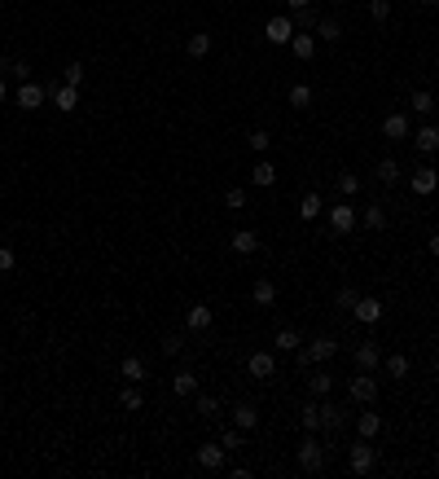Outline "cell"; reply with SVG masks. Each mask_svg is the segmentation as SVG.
I'll return each instance as SVG.
<instances>
[{
	"instance_id": "26",
	"label": "cell",
	"mask_w": 439,
	"mask_h": 479,
	"mask_svg": "<svg viewBox=\"0 0 439 479\" xmlns=\"http://www.w3.org/2000/svg\"><path fill=\"white\" fill-rule=\"evenodd\" d=\"M172 391H176V396H198V378H194V369H181V374L172 378Z\"/></svg>"
},
{
	"instance_id": "15",
	"label": "cell",
	"mask_w": 439,
	"mask_h": 479,
	"mask_svg": "<svg viewBox=\"0 0 439 479\" xmlns=\"http://www.w3.org/2000/svg\"><path fill=\"white\" fill-rule=\"evenodd\" d=\"M413 150H418V154H439V128L435 124L418 128V133H413Z\"/></svg>"
},
{
	"instance_id": "4",
	"label": "cell",
	"mask_w": 439,
	"mask_h": 479,
	"mask_svg": "<svg viewBox=\"0 0 439 479\" xmlns=\"http://www.w3.org/2000/svg\"><path fill=\"white\" fill-rule=\"evenodd\" d=\"M294 458H299V466L303 471H325V444L316 436H303V444H299V453H294Z\"/></svg>"
},
{
	"instance_id": "37",
	"label": "cell",
	"mask_w": 439,
	"mask_h": 479,
	"mask_svg": "<svg viewBox=\"0 0 439 479\" xmlns=\"http://www.w3.org/2000/svg\"><path fill=\"white\" fill-rule=\"evenodd\" d=\"M290 106L294 110H307V106H312V88H307V84H290Z\"/></svg>"
},
{
	"instance_id": "51",
	"label": "cell",
	"mask_w": 439,
	"mask_h": 479,
	"mask_svg": "<svg viewBox=\"0 0 439 479\" xmlns=\"http://www.w3.org/2000/svg\"><path fill=\"white\" fill-rule=\"evenodd\" d=\"M431 255L439 260V233H431Z\"/></svg>"
},
{
	"instance_id": "47",
	"label": "cell",
	"mask_w": 439,
	"mask_h": 479,
	"mask_svg": "<svg viewBox=\"0 0 439 479\" xmlns=\"http://www.w3.org/2000/svg\"><path fill=\"white\" fill-rule=\"evenodd\" d=\"M246 141H251V150H255V154H264V150L272 146V137L264 133V128H255V133H251V137H246Z\"/></svg>"
},
{
	"instance_id": "22",
	"label": "cell",
	"mask_w": 439,
	"mask_h": 479,
	"mask_svg": "<svg viewBox=\"0 0 439 479\" xmlns=\"http://www.w3.org/2000/svg\"><path fill=\"white\" fill-rule=\"evenodd\" d=\"M272 343H277V352H299V347H303V334L294 330V326H281Z\"/></svg>"
},
{
	"instance_id": "49",
	"label": "cell",
	"mask_w": 439,
	"mask_h": 479,
	"mask_svg": "<svg viewBox=\"0 0 439 479\" xmlns=\"http://www.w3.org/2000/svg\"><path fill=\"white\" fill-rule=\"evenodd\" d=\"M9 97V79H5V70H0V101Z\"/></svg>"
},
{
	"instance_id": "34",
	"label": "cell",
	"mask_w": 439,
	"mask_h": 479,
	"mask_svg": "<svg viewBox=\"0 0 439 479\" xmlns=\"http://www.w3.org/2000/svg\"><path fill=\"white\" fill-rule=\"evenodd\" d=\"M316 22H321V14H316V5H307L294 14V31H316Z\"/></svg>"
},
{
	"instance_id": "10",
	"label": "cell",
	"mask_w": 439,
	"mask_h": 479,
	"mask_svg": "<svg viewBox=\"0 0 439 479\" xmlns=\"http://www.w3.org/2000/svg\"><path fill=\"white\" fill-rule=\"evenodd\" d=\"M194 462L203 466V471H224V444L220 440H211V444H203L194 453Z\"/></svg>"
},
{
	"instance_id": "18",
	"label": "cell",
	"mask_w": 439,
	"mask_h": 479,
	"mask_svg": "<svg viewBox=\"0 0 439 479\" xmlns=\"http://www.w3.org/2000/svg\"><path fill=\"white\" fill-rule=\"evenodd\" d=\"M229 246H233V255H255V251H259V237H255V229H237V233L229 237Z\"/></svg>"
},
{
	"instance_id": "19",
	"label": "cell",
	"mask_w": 439,
	"mask_h": 479,
	"mask_svg": "<svg viewBox=\"0 0 439 479\" xmlns=\"http://www.w3.org/2000/svg\"><path fill=\"white\" fill-rule=\"evenodd\" d=\"M378 361H382V347H378L374 339H365L360 347H356V369H374Z\"/></svg>"
},
{
	"instance_id": "48",
	"label": "cell",
	"mask_w": 439,
	"mask_h": 479,
	"mask_svg": "<svg viewBox=\"0 0 439 479\" xmlns=\"http://www.w3.org/2000/svg\"><path fill=\"white\" fill-rule=\"evenodd\" d=\"M9 268H14V251L0 246V273H9Z\"/></svg>"
},
{
	"instance_id": "30",
	"label": "cell",
	"mask_w": 439,
	"mask_h": 479,
	"mask_svg": "<svg viewBox=\"0 0 439 479\" xmlns=\"http://www.w3.org/2000/svg\"><path fill=\"white\" fill-rule=\"evenodd\" d=\"M360 220H365V229L382 233V229H387V207H378V202H374V207H365V215H360Z\"/></svg>"
},
{
	"instance_id": "7",
	"label": "cell",
	"mask_w": 439,
	"mask_h": 479,
	"mask_svg": "<svg viewBox=\"0 0 439 479\" xmlns=\"http://www.w3.org/2000/svg\"><path fill=\"white\" fill-rule=\"evenodd\" d=\"M325 211H329V229L334 233H351L356 220H360V211H356L351 202H334V207H325Z\"/></svg>"
},
{
	"instance_id": "17",
	"label": "cell",
	"mask_w": 439,
	"mask_h": 479,
	"mask_svg": "<svg viewBox=\"0 0 439 479\" xmlns=\"http://www.w3.org/2000/svg\"><path fill=\"white\" fill-rule=\"evenodd\" d=\"M299 427L307 431V436H316V431H321V400H316V396L299 409Z\"/></svg>"
},
{
	"instance_id": "46",
	"label": "cell",
	"mask_w": 439,
	"mask_h": 479,
	"mask_svg": "<svg viewBox=\"0 0 439 479\" xmlns=\"http://www.w3.org/2000/svg\"><path fill=\"white\" fill-rule=\"evenodd\" d=\"M369 18L374 22H387L391 18V0H369Z\"/></svg>"
},
{
	"instance_id": "33",
	"label": "cell",
	"mask_w": 439,
	"mask_h": 479,
	"mask_svg": "<svg viewBox=\"0 0 439 479\" xmlns=\"http://www.w3.org/2000/svg\"><path fill=\"white\" fill-rule=\"evenodd\" d=\"M321 211H325L321 194H303V202H299V220H316Z\"/></svg>"
},
{
	"instance_id": "2",
	"label": "cell",
	"mask_w": 439,
	"mask_h": 479,
	"mask_svg": "<svg viewBox=\"0 0 439 479\" xmlns=\"http://www.w3.org/2000/svg\"><path fill=\"white\" fill-rule=\"evenodd\" d=\"M44 101H53V88H49V84H35V79L18 84V92H14V106H18V110H40Z\"/></svg>"
},
{
	"instance_id": "31",
	"label": "cell",
	"mask_w": 439,
	"mask_h": 479,
	"mask_svg": "<svg viewBox=\"0 0 439 479\" xmlns=\"http://www.w3.org/2000/svg\"><path fill=\"white\" fill-rule=\"evenodd\" d=\"M220 444H224V453H237V449L246 444V431L242 427H224L220 431Z\"/></svg>"
},
{
	"instance_id": "38",
	"label": "cell",
	"mask_w": 439,
	"mask_h": 479,
	"mask_svg": "<svg viewBox=\"0 0 439 479\" xmlns=\"http://www.w3.org/2000/svg\"><path fill=\"white\" fill-rule=\"evenodd\" d=\"M400 176H405V172H400L396 159H382V163H378V181H382V185H396Z\"/></svg>"
},
{
	"instance_id": "9",
	"label": "cell",
	"mask_w": 439,
	"mask_h": 479,
	"mask_svg": "<svg viewBox=\"0 0 439 479\" xmlns=\"http://www.w3.org/2000/svg\"><path fill=\"white\" fill-rule=\"evenodd\" d=\"M351 317L365 321V326H378V321H382V299L360 295V299H356V308H351Z\"/></svg>"
},
{
	"instance_id": "39",
	"label": "cell",
	"mask_w": 439,
	"mask_h": 479,
	"mask_svg": "<svg viewBox=\"0 0 439 479\" xmlns=\"http://www.w3.org/2000/svg\"><path fill=\"white\" fill-rule=\"evenodd\" d=\"M338 194L343 198H356V194H360V176H356V172H338Z\"/></svg>"
},
{
	"instance_id": "40",
	"label": "cell",
	"mask_w": 439,
	"mask_h": 479,
	"mask_svg": "<svg viewBox=\"0 0 439 479\" xmlns=\"http://www.w3.org/2000/svg\"><path fill=\"white\" fill-rule=\"evenodd\" d=\"M194 409L203 413V418H220V396H207V391H203V396L194 400Z\"/></svg>"
},
{
	"instance_id": "45",
	"label": "cell",
	"mask_w": 439,
	"mask_h": 479,
	"mask_svg": "<svg viewBox=\"0 0 439 479\" xmlns=\"http://www.w3.org/2000/svg\"><path fill=\"white\" fill-rule=\"evenodd\" d=\"M62 84H70V88H79V84H84V66H79V62H70V66L62 70Z\"/></svg>"
},
{
	"instance_id": "5",
	"label": "cell",
	"mask_w": 439,
	"mask_h": 479,
	"mask_svg": "<svg viewBox=\"0 0 439 479\" xmlns=\"http://www.w3.org/2000/svg\"><path fill=\"white\" fill-rule=\"evenodd\" d=\"M374 466H378V453H374V444H369V440H356V444H351V453H347V471H351V475H369Z\"/></svg>"
},
{
	"instance_id": "8",
	"label": "cell",
	"mask_w": 439,
	"mask_h": 479,
	"mask_svg": "<svg viewBox=\"0 0 439 479\" xmlns=\"http://www.w3.org/2000/svg\"><path fill=\"white\" fill-rule=\"evenodd\" d=\"M246 374L259 378V382L272 378V374H277V356H272V352H251V356H246Z\"/></svg>"
},
{
	"instance_id": "6",
	"label": "cell",
	"mask_w": 439,
	"mask_h": 479,
	"mask_svg": "<svg viewBox=\"0 0 439 479\" xmlns=\"http://www.w3.org/2000/svg\"><path fill=\"white\" fill-rule=\"evenodd\" d=\"M290 35H294V18L290 14H272L264 22V40L268 44H290Z\"/></svg>"
},
{
	"instance_id": "21",
	"label": "cell",
	"mask_w": 439,
	"mask_h": 479,
	"mask_svg": "<svg viewBox=\"0 0 439 479\" xmlns=\"http://www.w3.org/2000/svg\"><path fill=\"white\" fill-rule=\"evenodd\" d=\"M382 137H387V141H405V137H409V119H405V115H387V119H382Z\"/></svg>"
},
{
	"instance_id": "20",
	"label": "cell",
	"mask_w": 439,
	"mask_h": 479,
	"mask_svg": "<svg viewBox=\"0 0 439 479\" xmlns=\"http://www.w3.org/2000/svg\"><path fill=\"white\" fill-rule=\"evenodd\" d=\"M356 431H360V440H374L378 431H382V418H378V413L369 409V404H365L360 418H356Z\"/></svg>"
},
{
	"instance_id": "12",
	"label": "cell",
	"mask_w": 439,
	"mask_h": 479,
	"mask_svg": "<svg viewBox=\"0 0 439 479\" xmlns=\"http://www.w3.org/2000/svg\"><path fill=\"white\" fill-rule=\"evenodd\" d=\"M409 189H413V194H435V189H439V172H435V167H418V172H413L409 176Z\"/></svg>"
},
{
	"instance_id": "41",
	"label": "cell",
	"mask_w": 439,
	"mask_h": 479,
	"mask_svg": "<svg viewBox=\"0 0 439 479\" xmlns=\"http://www.w3.org/2000/svg\"><path fill=\"white\" fill-rule=\"evenodd\" d=\"M119 404H123V409H141V404H145V396H141V387H136V382L119 391Z\"/></svg>"
},
{
	"instance_id": "29",
	"label": "cell",
	"mask_w": 439,
	"mask_h": 479,
	"mask_svg": "<svg viewBox=\"0 0 439 479\" xmlns=\"http://www.w3.org/2000/svg\"><path fill=\"white\" fill-rule=\"evenodd\" d=\"M316 35H321L325 44H338L343 40V22L338 18H321V22H316Z\"/></svg>"
},
{
	"instance_id": "11",
	"label": "cell",
	"mask_w": 439,
	"mask_h": 479,
	"mask_svg": "<svg viewBox=\"0 0 439 479\" xmlns=\"http://www.w3.org/2000/svg\"><path fill=\"white\" fill-rule=\"evenodd\" d=\"M343 427H347V409L325 396L321 400V431H343Z\"/></svg>"
},
{
	"instance_id": "16",
	"label": "cell",
	"mask_w": 439,
	"mask_h": 479,
	"mask_svg": "<svg viewBox=\"0 0 439 479\" xmlns=\"http://www.w3.org/2000/svg\"><path fill=\"white\" fill-rule=\"evenodd\" d=\"M290 53L299 57V62H312V57H316V35L294 31V35H290Z\"/></svg>"
},
{
	"instance_id": "13",
	"label": "cell",
	"mask_w": 439,
	"mask_h": 479,
	"mask_svg": "<svg viewBox=\"0 0 439 479\" xmlns=\"http://www.w3.org/2000/svg\"><path fill=\"white\" fill-rule=\"evenodd\" d=\"M211 321H216V313H211L207 304H194L185 313V330H194V334H203V330H211Z\"/></svg>"
},
{
	"instance_id": "27",
	"label": "cell",
	"mask_w": 439,
	"mask_h": 479,
	"mask_svg": "<svg viewBox=\"0 0 439 479\" xmlns=\"http://www.w3.org/2000/svg\"><path fill=\"white\" fill-rule=\"evenodd\" d=\"M185 53H189V57H207V53H211V35H207V31H194V35L185 40Z\"/></svg>"
},
{
	"instance_id": "25",
	"label": "cell",
	"mask_w": 439,
	"mask_h": 479,
	"mask_svg": "<svg viewBox=\"0 0 439 479\" xmlns=\"http://www.w3.org/2000/svg\"><path fill=\"white\" fill-rule=\"evenodd\" d=\"M119 369H123L127 382H145V374H150V365L141 361V356H123V365H119Z\"/></svg>"
},
{
	"instance_id": "14",
	"label": "cell",
	"mask_w": 439,
	"mask_h": 479,
	"mask_svg": "<svg viewBox=\"0 0 439 479\" xmlns=\"http://www.w3.org/2000/svg\"><path fill=\"white\" fill-rule=\"evenodd\" d=\"M229 422H233V427H242V431H255V427H259V409H255L251 400H242V404H233Z\"/></svg>"
},
{
	"instance_id": "52",
	"label": "cell",
	"mask_w": 439,
	"mask_h": 479,
	"mask_svg": "<svg viewBox=\"0 0 439 479\" xmlns=\"http://www.w3.org/2000/svg\"><path fill=\"white\" fill-rule=\"evenodd\" d=\"M422 5H426V9H439V0H422Z\"/></svg>"
},
{
	"instance_id": "28",
	"label": "cell",
	"mask_w": 439,
	"mask_h": 479,
	"mask_svg": "<svg viewBox=\"0 0 439 479\" xmlns=\"http://www.w3.org/2000/svg\"><path fill=\"white\" fill-rule=\"evenodd\" d=\"M251 181H255L259 189H268V185H277V167H272L268 159H259V163H255V172H251Z\"/></svg>"
},
{
	"instance_id": "43",
	"label": "cell",
	"mask_w": 439,
	"mask_h": 479,
	"mask_svg": "<svg viewBox=\"0 0 439 479\" xmlns=\"http://www.w3.org/2000/svg\"><path fill=\"white\" fill-rule=\"evenodd\" d=\"M356 299H360V291H356V286H343V291L334 295V304L343 308V313H351V308H356Z\"/></svg>"
},
{
	"instance_id": "36",
	"label": "cell",
	"mask_w": 439,
	"mask_h": 479,
	"mask_svg": "<svg viewBox=\"0 0 439 479\" xmlns=\"http://www.w3.org/2000/svg\"><path fill=\"white\" fill-rule=\"evenodd\" d=\"M409 110H418V115H435V97H431L426 88H418V92L409 97Z\"/></svg>"
},
{
	"instance_id": "42",
	"label": "cell",
	"mask_w": 439,
	"mask_h": 479,
	"mask_svg": "<svg viewBox=\"0 0 439 479\" xmlns=\"http://www.w3.org/2000/svg\"><path fill=\"white\" fill-rule=\"evenodd\" d=\"M224 207H229V211H242V207H246V189H242V185L224 189Z\"/></svg>"
},
{
	"instance_id": "50",
	"label": "cell",
	"mask_w": 439,
	"mask_h": 479,
	"mask_svg": "<svg viewBox=\"0 0 439 479\" xmlns=\"http://www.w3.org/2000/svg\"><path fill=\"white\" fill-rule=\"evenodd\" d=\"M307 5H312V0H290V9H294V14H299V9H307Z\"/></svg>"
},
{
	"instance_id": "3",
	"label": "cell",
	"mask_w": 439,
	"mask_h": 479,
	"mask_svg": "<svg viewBox=\"0 0 439 479\" xmlns=\"http://www.w3.org/2000/svg\"><path fill=\"white\" fill-rule=\"evenodd\" d=\"M347 396H351V404H374L378 400V382H374L369 369H356V378L347 382Z\"/></svg>"
},
{
	"instance_id": "24",
	"label": "cell",
	"mask_w": 439,
	"mask_h": 479,
	"mask_svg": "<svg viewBox=\"0 0 439 479\" xmlns=\"http://www.w3.org/2000/svg\"><path fill=\"white\" fill-rule=\"evenodd\" d=\"M329 387H334V374H329V369H321V374L307 378V396H316V400H325Z\"/></svg>"
},
{
	"instance_id": "53",
	"label": "cell",
	"mask_w": 439,
	"mask_h": 479,
	"mask_svg": "<svg viewBox=\"0 0 439 479\" xmlns=\"http://www.w3.org/2000/svg\"><path fill=\"white\" fill-rule=\"evenodd\" d=\"M431 365H435V374H439V352H435V356H431Z\"/></svg>"
},
{
	"instance_id": "32",
	"label": "cell",
	"mask_w": 439,
	"mask_h": 479,
	"mask_svg": "<svg viewBox=\"0 0 439 479\" xmlns=\"http://www.w3.org/2000/svg\"><path fill=\"white\" fill-rule=\"evenodd\" d=\"M409 369H413V365H409V356H405V352H391V356H387V374L396 378V382H400V378H409Z\"/></svg>"
},
{
	"instance_id": "35",
	"label": "cell",
	"mask_w": 439,
	"mask_h": 479,
	"mask_svg": "<svg viewBox=\"0 0 439 479\" xmlns=\"http://www.w3.org/2000/svg\"><path fill=\"white\" fill-rule=\"evenodd\" d=\"M255 304L259 308H272V304H277V286H272V282H255Z\"/></svg>"
},
{
	"instance_id": "23",
	"label": "cell",
	"mask_w": 439,
	"mask_h": 479,
	"mask_svg": "<svg viewBox=\"0 0 439 479\" xmlns=\"http://www.w3.org/2000/svg\"><path fill=\"white\" fill-rule=\"evenodd\" d=\"M53 106H57L62 115H70V110L79 106V88H70V84H62V88H53Z\"/></svg>"
},
{
	"instance_id": "44",
	"label": "cell",
	"mask_w": 439,
	"mask_h": 479,
	"mask_svg": "<svg viewBox=\"0 0 439 479\" xmlns=\"http://www.w3.org/2000/svg\"><path fill=\"white\" fill-rule=\"evenodd\" d=\"M163 356H189L185 352V334H167V339H163Z\"/></svg>"
},
{
	"instance_id": "1",
	"label": "cell",
	"mask_w": 439,
	"mask_h": 479,
	"mask_svg": "<svg viewBox=\"0 0 439 479\" xmlns=\"http://www.w3.org/2000/svg\"><path fill=\"white\" fill-rule=\"evenodd\" d=\"M334 352H338V343L329 339V334H316V339H307L299 347V365H329Z\"/></svg>"
}]
</instances>
